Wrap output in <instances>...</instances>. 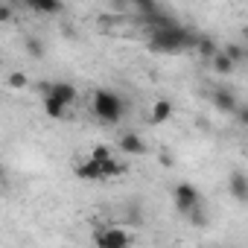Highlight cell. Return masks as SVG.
I'll return each instance as SVG.
<instances>
[{"mask_svg":"<svg viewBox=\"0 0 248 248\" xmlns=\"http://www.w3.org/2000/svg\"><path fill=\"white\" fill-rule=\"evenodd\" d=\"M233 117H236V120L242 123V126H245V129H248V105H239V111H236Z\"/></svg>","mask_w":248,"mask_h":248,"instance_id":"cell-21","label":"cell"},{"mask_svg":"<svg viewBox=\"0 0 248 248\" xmlns=\"http://www.w3.org/2000/svg\"><path fill=\"white\" fill-rule=\"evenodd\" d=\"M161 164H164V167H175V164H172V155H170V152H161Z\"/></svg>","mask_w":248,"mask_h":248,"instance_id":"cell-22","label":"cell"},{"mask_svg":"<svg viewBox=\"0 0 248 248\" xmlns=\"http://www.w3.org/2000/svg\"><path fill=\"white\" fill-rule=\"evenodd\" d=\"M222 53H225V56H228L233 64H239V62L245 59V50H242L239 44H228V47H222Z\"/></svg>","mask_w":248,"mask_h":248,"instance_id":"cell-18","label":"cell"},{"mask_svg":"<svg viewBox=\"0 0 248 248\" xmlns=\"http://www.w3.org/2000/svg\"><path fill=\"white\" fill-rule=\"evenodd\" d=\"M210 70H216V73L228 76V73H233V70H236V64H233L222 50H219V56H213V59H210Z\"/></svg>","mask_w":248,"mask_h":248,"instance_id":"cell-14","label":"cell"},{"mask_svg":"<svg viewBox=\"0 0 248 248\" xmlns=\"http://www.w3.org/2000/svg\"><path fill=\"white\" fill-rule=\"evenodd\" d=\"M245 35H248V30H245Z\"/></svg>","mask_w":248,"mask_h":248,"instance_id":"cell-24","label":"cell"},{"mask_svg":"<svg viewBox=\"0 0 248 248\" xmlns=\"http://www.w3.org/2000/svg\"><path fill=\"white\" fill-rule=\"evenodd\" d=\"M117 146H120V152H123V155H129V158L146 155V143H143V140H140V135H135V132H126V135L117 140Z\"/></svg>","mask_w":248,"mask_h":248,"instance_id":"cell-8","label":"cell"},{"mask_svg":"<svg viewBox=\"0 0 248 248\" xmlns=\"http://www.w3.org/2000/svg\"><path fill=\"white\" fill-rule=\"evenodd\" d=\"M24 47H27V53H30L32 59H41V56H44V47H41V41H38L35 35H27V38H24Z\"/></svg>","mask_w":248,"mask_h":248,"instance_id":"cell-17","label":"cell"},{"mask_svg":"<svg viewBox=\"0 0 248 248\" xmlns=\"http://www.w3.org/2000/svg\"><path fill=\"white\" fill-rule=\"evenodd\" d=\"M44 114L50 117V120H67V105H62V102H56V99H50V96H44Z\"/></svg>","mask_w":248,"mask_h":248,"instance_id":"cell-12","label":"cell"},{"mask_svg":"<svg viewBox=\"0 0 248 248\" xmlns=\"http://www.w3.org/2000/svg\"><path fill=\"white\" fill-rule=\"evenodd\" d=\"M202 35H196L193 30L175 24V27H161V30H152L149 35V47L155 53H181V50H196Z\"/></svg>","mask_w":248,"mask_h":248,"instance_id":"cell-1","label":"cell"},{"mask_svg":"<svg viewBox=\"0 0 248 248\" xmlns=\"http://www.w3.org/2000/svg\"><path fill=\"white\" fill-rule=\"evenodd\" d=\"M76 178H82V181H99V178H105V175H102V167H99L93 158H88V161L76 164Z\"/></svg>","mask_w":248,"mask_h":248,"instance_id":"cell-10","label":"cell"},{"mask_svg":"<svg viewBox=\"0 0 248 248\" xmlns=\"http://www.w3.org/2000/svg\"><path fill=\"white\" fill-rule=\"evenodd\" d=\"M44 96H50V99H56V102L70 108L76 102V88L70 82H47L44 85Z\"/></svg>","mask_w":248,"mask_h":248,"instance_id":"cell-5","label":"cell"},{"mask_svg":"<svg viewBox=\"0 0 248 248\" xmlns=\"http://www.w3.org/2000/svg\"><path fill=\"white\" fill-rule=\"evenodd\" d=\"M187 219H190V222H193V225H199V228H202V225H207V216H204V213H202V207H199V210H193V213H190V216H187Z\"/></svg>","mask_w":248,"mask_h":248,"instance_id":"cell-20","label":"cell"},{"mask_svg":"<svg viewBox=\"0 0 248 248\" xmlns=\"http://www.w3.org/2000/svg\"><path fill=\"white\" fill-rule=\"evenodd\" d=\"M99 167H102V175H105V178H117V175L126 172V164L117 161V158H111V161H105V164H99Z\"/></svg>","mask_w":248,"mask_h":248,"instance_id":"cell-15","label":"cell"},{"mask_svg":"<svg viewBox=\"0 0 248 248\" xmlns=\"http://www.w3.org/2000/svg\"><path fill=\"white\" fill-rule=\"evenodd\" d=\"M172 202H175V210H178L181 216H190L193 210H199V207H202V193H199V187H196V184L181 181V184H175V187H172Z\"/></svg>","mask_w":248,"mask_h":248,"instance_id":"cell-3","label":"cell"},{"mask_svg":"<svg viewBox=\"0 0 248 248\" xmlns=\"http://www.w3.org/2000/svg\"><path fill=\"white\" fill-rule=\"evenodd\" d=\"M91 111H93L96 120H102V123H108V126H114V123H120L123 114H126V102H123V96H120L117 91L99 88V91H93Z\"/></svg>","mask_w":248,"mask_h":248,"instance_id":"cell-2","label":"cell"},{"mask_svg":"<svg viewBox=\"0 0 248 248\" xmlns=\"http://www.w3.org/2000/svg\"><path fill=\"white\" fill-rule=\"evenodd\" d=\"M228 193L233 202L248 204V175L245 172H231L228 175Z\"/></svg>","mask_w":248,"mask_h":248,"instance_id":"cell-7","label":"cell"},{"mask_svg":"<svg viewBox=\"0 0 248 248\" xmlns=\"http://www.w3.org/2000/svg\"><path fill=\"white\" fill-rule=\"evenodd\" d=\"M210 99H213V105H216L222 114H236V111H239V99H236V93L228 91V88H213V91H210Z\"/></svg>","mask_w":248,"mask_h":248,"instance_id":"cell-6","label":"cell"},{"mask_svg":"<svg viewBox=\"0 0 248 248\" xmlns=\"http://www.w3.org/2000/svg\"><path fill=\"white\" fill-rule=\"evenodd\" d=\"M91 158H93L96 164H105V161H111L114 155H111V149H108V146H102V143H99V146H93V152H91Z\"/></svg>","mask_w":248,"mask_h":248,"instance_id":"cell-19","label":"cell"},{"mask_svg":"<svg viewBox=\"0 0 248 248\" xmlns=\"http://www.w3.org/2000/svg\"><path fill=\"white\" fill-rule=\"evenodd\" d=\"M6 85H9V88H15V91H24V88L30 85V79H27V73H24V70H12V73H9V79H6Z\"/></svg>","mask_w":248,"mask_h":248,"instance_id":"cell-16","label":"cell"},{"mask_svg":"<svg viewBox=\"0 0 248 248\" xmlns=\"http://www.w3.org/2000/svg\"><path fill=\"white\" fill-rule=\"evenodd\" d=\"M219 50H222V47H219L213 38H207V35H202V38H199V44H196V53H199L202 59H207V62H210L213 56H219Z\"/></svg>","mask_w":248,"mask_h":248,"instance_id":"cell-11","label":"cell"},{"mask_svg":"<svg viewBox=\"0 0 248 248\" xmlns=\"http://www.w3.org/2000/svg\"><path fill=\"white\" fill-rule=\"evenodd\" d=\"M172 117V102L170 99H155L152 108H149V123L152 126H161V123H167Z\"/></svg>","mask_w":248,"mask_h":248,"instance_id":"cell-9","label":"cell"},{"mask_svg":"<svg viewBox=\"0 0 248 248\" xmlns=\"http://www.w3.org/2000/svg\"><path fill=\"white\" fill-rule=\"evenodd\" d=\"M9 15H12V9L3 3V6H0V21H9Z\"/></svg>","mask_w":248,"mask_h":248,"instance_id":"cell-23","label":"cell"},{"mask_svg":"<svg viewBox=\"0 0 248 248\" xmlns=\"http://www.w3.org/2000/svg\"><path fill=\"white\" fill-rule=\"evenodd\" d=\"M93 242L96 248H132V236L123 228H96Z\"/></svg>","mask_w":248,"mask_h":248,"instance_id":"cell-4","label":"cell"},{"mask_svg":"<svg viewBox=\"0 0 248 248\" xmlns=\"http://www.w3.org/2000/svg\"><path fill=\"white\" fill-rule=\"evenodd\" d=\"M30 9L38 15H56V12H62V3L59 0H30Z\"/></svg>","mask_w":248,"mask_h":248,"instance_id":"cell-13","label":"cell"}]
</instances>
